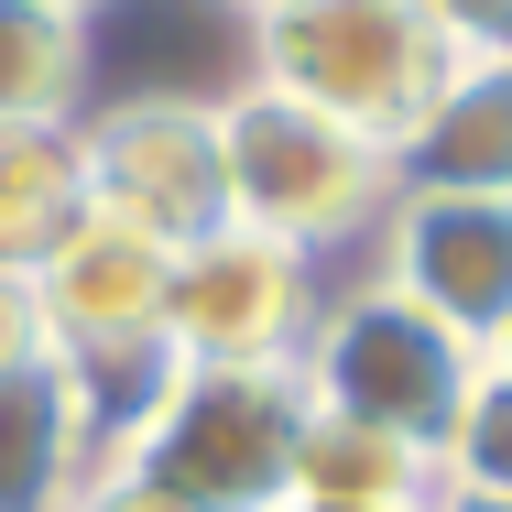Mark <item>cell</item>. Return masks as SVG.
<instances>
[{"label":"cell","mask_w":512,"mask_h":512,"mask_svg":"<svg viewBox=\"0 0 512 512\" xmlns=\"http://www.w3.org/2000/svg\"><path fill=\"white\" fill-rule=\"evenodd\" d=\"M306 371L295 360H164V382L120 414L109 469L175 512H295Z\"/></svg>","instance_id":"6da1fadb"},{"label":"cell","mask_w":512,"mask_h":512,"mask_svg":"<svg viewBox=\"0 0 512 512\" xmlns=\"http://www.w3.org/2000/svg\"><path fill=\"white\" fill-rule=\"evenodd\" d=\"M218 175H229V218L240 229H262V240L306 251V262L349 251V240H382V218L404 197V164L371 131L284 99L262 77L218 88Z\"/></svg>","instance_id":"7a4b0ae2"},{"label":"cell","mask_w":512,"mask_h":512,"mask_svg":"<svg viewBox=\"0 0 512 512\" xmlns=\"http://www.w3.org/2000/svg\"><path fill=\"white\" fill-rule=\"evenodd\" d=\"M240 77H262L284 99L371 131L382 153H404L414 120L458 77V44L436 33L425 0H284V11L240 22Z\"/></svg>","instance_id":"3957f363"},{"label":"cell","mask_w":512,"mask_h":512,"mask_svg":"<svg viewBox=\"0 0 512 512\" xmlns=\"http://www.w3.org/2000/svg\"><path fill=\"white\" fill-rule=\"evenodd\" d=\"M295 371H306L316 414L382 425V436H404V447H425V458H447L458 404H469V382H480V349L447 338L425 306H404L382 273H360V284H327V306H316Z\"/></svg>","instance_id":"277c9868"},{"label":"cell","mask_w":512,"mask_h":512,"mask_svg":"<svg viewBox=\"0 0 512 512\" xmlns=\"http://www.w3.org/2000/svg\"><path fill=\"white\" fill-rule=\"evenodd\" d=\"M77 175L88 207L131 218L142 240L186 251L207 229H229V175H218V99H164V88H120L77 109Z\"/></svg>","instance_id":"5b68a950"},{"label":"cell","mask_w":512,"mask_h":512,"mask_svg":"<svg viewBox=\"0 0 512 512\" xmlns=\"http://www.w3.org/2000/svg\"><path fill=\"white\" fill-rule=\"evenodd\" d=\"M316 306H327V262L262 240V229H207L175 251V295H164V349L175 360H295Z\"/></svg>","instance_id":"8992f818"},{"label":"cell","mask_w":512,"mask_h":512,"mask_svg":"<svg viewBox=\"0 0 512 512\" xmlns=\"http://www.w3.org/2000/svg\"><path fill=\"white\" fill-rule=\"evenodd\" d=\"M382 284L447 338L491 349L512 327V197H425L404 186L382 218Z\"/></svg>","instance_id":"52a82bcc"},{"label":"cell","mask_w":512,"mask_h":512,"mask_svg":"<svg viewBox=\"0 0 512 512\" xmlns=\"http://www.w3.org/2000/svg\"><path fill=\"white\" fill-rule=\"evenodd\" d=\"M109 469V404L77 360H11L0 371V512H77Z\"/></svg>","instance_id":"ba28073f"},{"label":"cell","mask_w":512,"mask_h":512,"mask_svg":"<svg viewBox=\"0 0 512 512\" xmlns=\"http://www.w3.org/2000/svg\"><path fill=\"white\" fill-rule=\"evenodd\" d=\"M393 164L425 197H512V55H458L447 99L414 120Z\"/></svg>","instance_id":"9c48e42d"},{"label":"cell","mask_w":512,"mask_h":512,"mask_svg":"<svg viewBox=\"0 0 512 512\" xmlns=\"http://www.w3.org/2000/svg\"><path fill=\"white\" fill-rule=\"evenodd\" d=\"M436 491H447V469L425 447L306 404V447H295V502L306 512H436Z\"/></svg>","instance_id":"30bf717a"},{"label":"cell","mask_w":512,"mask_h":512,"mask_svg":"<svg viewBox=\"0 0 512 512\" xmlns=\"http://www.w3.org/2000/svg\"><path fill=\"white\" fill-rule=\"evenodd\" d=\"M88 88H99L88 11H55V0H0V131H77Z\"/></svg>","instance_id":"8fae6325"},{"label":"cell","mask_w":512,"mask_h":512,"mask_svg":"<svg viewBox=\"0 0 512 512\" xmlns=\"http://www.w3.org/2000/svg\"><path fill=\"white\" fill-rule=\"evenodd\" d=\"M88 218L77 131H0V273H44V251Z\"/></svg>","instance_id":"7c38bea8"},{"label":"cell","mask_w":512,"mask_h":512,"mask_svg":"<svg viewBox=\"0 0 512 512\" xmlns=\"http://www.w3.org/2000/svg\"><path fill=\"white\" fill-rule=\"evenodd\" d=\"M447 491H480V502H512V371L480 360L469 404H458V436H447Z\"/></svg>","instance_id":"4fadbf2b"},{"label":"cell","mask_w":512,"mask_h":512,"mask_svg":"<svg viewBox=\"0 0 512 512\" xmlns=\"http://www.w3.org/2000/svg\"><path fill=\"white\" fill-rule=\"evenodd\" d=\"M458 55H512V0H425Z\"/></svg>","instance_id":"5bb4252c"},{"label":"cell","mask_w":512,"mask_h":512,"mask_svg":"<svg viewBox=\"0 0 512 512\" xmlns=\"http://www.w3.org/2000/svg\"><path fill=\"white\" fill-rule=\"evenodd\" d=\"M55 338H44V295H33V273H0V371L11 360H44Z\"/></svg>","instance_id":"9a60e30c"},{"label":"cell","mask_w":512,"mask_h":512,"mask_svg":"<svg viewBox=\"0 0 512 512\" xmlns=\"http://www.w3.org/2000/svg\"><path fill=\"white\" fill-rule=\"evenodd\" d=\"M77 512H175V502H164V491H142V480H120V469H99Z\"/></svg>","instance_id":"2e32d148"},{"label":"cell","mask_w":512,"mask_h":512,"mask_svg":"<svg viewBox=\"0 0 512 512\" xmlns=\"http://www.w3.org/2000/svg\"><path fill=\"white\" fill-rule=\"evenodd\" d=\"M436 512H512V502H480V491H436Z\"/></svg>","instance_id":"e0dca14e"},{"label":"cell","mask_w":512,"mask_h":512,"mask_svg":"<svg viewBox=\"0 0 512 512\" xmlns=\"http://www.w3.org/2000/svg\"><path fill=\"white\" fill-rule=\"evenodd\" d=\"M218 11H229V22H262V11H284V0H218Z\"/></svg>","instance_id":"ac0fdd59"},{"label":"cell","mask_w":512,"mask_h":512,"mask_svg":"<svg viewBox=\"0 0 512 512\" xmlns=\"http://www.w3.org/2000/svg\"><path fill=\"white\" fill-rule=\"evenodd\" d=\"M480 360H491V371H512V327H502V338H491V349H480Z\"/></svg>","instance_id":"d6986e66"},{"label":"cell","mask_w":512,"mask_h":512,"mask_svg":"<svg viewBox=\"0 0 512 512\" xmlns=\"http://www.w3.org/2000/svg\"><path fill=\"white\" fill-rule=\"evenodd\" d=\"M55 11H88V22H99V11H109V0H55Z\"/></svg>","instance_id":"ffe728a7"},{"label":"cell","mask_w":512,"mask_h":512,"mask_svg":"<svg viewBox=\"0 0 512 512\" xmlns=\"http://www.w3.org/2000/svg\"><path fill=\"white\" fill-rule=\"evenodd\" d=\"M295 512H306V502H295Z\"/></svg>","instance_id":"44dd1931"}]
</instances>
